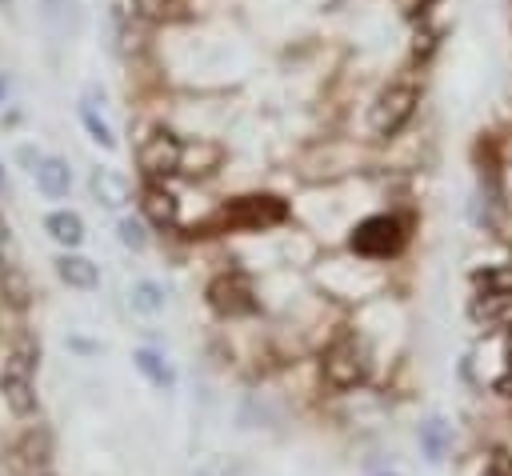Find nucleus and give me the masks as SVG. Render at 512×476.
I'll return each mask as SVG.
<instances>
[{
	"label": "nucleus",
	"instance_id": "1",
	"mask_svg": "<svg viewBox=\"0 0 512 476\" xmlns=\"http://www.w3.org/2000/svg\"><path fill=\"white\" fill-rule=\"evenodd\" d=\"M32 368H36V352L32 344H16L4 364H0V392H4V404L16 412V416H32L36 412V388H32Z\"/></svg>",
	"mask_w": 512,
	"mask_h": 476
},
{
	"label": "nucleus",
	"instance_id": "2",
	"mask_svg": "<svg viewBox=\"0 0 512 476\" xmlns=\"http://www.w3.org/2000/svg\"><path fill=\"white\" fill-rule=\"evenodd\" d=\"M320 372H324V380H328L332 388H340V392L364 384V380H368V352H364V344H360L356 336H344V340L328 344V348H324V360H320Z\"/></svg>",
	"mask_w": 512,
	"mask_h": 476
},
{
	"label": "nucleus",
	"instance_id": "3",
	"mask_svg": "<svg viewBox=\"0 0 512 476\" xmlns=\"http://www.w3.org/2000/svg\"><path fill=\"white\" fill-rule=\"evenodd\" d=\"M416 100H420V88H416L412 80H396V84H388V88L376 96L372 112H368V128H372L376 136H392V132H400V128L408 124V116L416 112Z\"/></svg>",
	"mask_w": 512,
	"mask_h": 476
},
{
	"label": "nucleus",
	"instance_id": "4",
	"mask_svg": "<svg viewBox=\"0 0 512 476\" xmlns=\"http://www.w3.org/2000/svg\"><path fill=\"white\" fill-rule=\"evenodd\" d=\"M180 160H184V144H180V136H176L172 128H164V124H156V128L144 136L140 152H136V164H140V172H144L152 184L164 180V176H172V172H180Z\"/></svg>",
	"mask_w": 512,
	"mask_h": 476
},
{
	"label": "nucleus",
	"instance_id": "5",
	"mask_svg": "<svg viewBox=\"0 0 512 476\" xmlns=\"http://www.w3.org/2000/svg\"><path fill=\"white\" fill-rule=\"evenodd\" d=\"M404 244V224L396 216H368L352 232V252L360 256H392Z\"/></svg>",
	"mask_w": 512,
	"mask_h": 476
},
{
	"label": "nucleus",
	"instance_id": "6",
	"mask_svg": "<svg viewBox=\"0 0 512 476\" xmlns=\"http://www.w3.org/2000/svg\"><path fill=\"white\" fill-rule=\"evenodd\" d=\"M208 304H212V312H220V316H248V312H256V296H252L248 276H240V272H220V276L208 284Z\"/></svg>",
	"mask_w": 512,
	"mask_h": 476
},
{
	"label": "nucleus",
	"instance_id": "7",
	"mask_svg": "<svg viewBox=\"0 0 512 476\" xmlns=\"http://www.w3.org/2000/svg\"><path fill=\"white\" fill-rule=\"evenodd\" d=\"M284 200H276V196H240V200H232L224 212H220V220H228V224H244V228H264V224H276V220H284Z\"/></svg>",
	"mask_w": 512,
	"mask_h": 476
},
{
	"label": "nucleus",
	"instance_id": "8",
	"mask_svg": "<svg viewBox=\"0 0 512 476\" xmlns=\"http://www.w3.org/2000/svg\"><path fill=\"white\" fill-rule=\"evenodd\" d=\"M88 188H92V196H96L104 208H124V204H128V196H132L128 176H120L116 168H92Z\"/></svg>",
	"mask_w": 512,
	"mask_h": 476
},
{
	"label": "nucleus",
	"instance_id": "9",
	"mask_svg": "<svg viewBox=\"0 0 512 476\" xmlns=\"http://www.w3.org/2000/svg\"><path fill=\"white\" fill-rule=\"evenodd\" d=\"M140 208H144V216H148L156 228H172V224L180 220V200H176L168 188H160V184H144Z\"/></svg>",
	"mask_w": 512,
	"mask_h": 476
},
{
	"label": "nucleus",
	"instance_id": "10",
	"mask_svg": "<svg viewBox=\"0 0 512 476\" xmlns=\"http://www.w3.org/2000/svg\"><path fill=\"white\" fill-rule=\"evenodd\" d=\"M52 264H56V276H60L68 288L92 292V288L100 284V272H96V264H92L88 256H76V252H60Z\"/></svg>",
	"mask_w": 512,
	"mask_h": 476
},
{
	"label": "nucleus",
	"instance_id": "11",
	"mask_svg": "<svg viewBox=\"0 0 512 476\" xmlns=\"http://www.w3.org/2000/svg\"><path fill=\"white\" fill-rule=\"evenodd\" d=\"M132 364H136V372H140L152 388H160V392H172V388H176V368H172L156 348H136V352H132Z\"/></svg>",
	"mask_w": 512,
	"mask_h": 476
},
{
	"label": "nucleus",
	"instance_id": "12",
	"mask_svg": "<svg viewBox=\"0 0 512 476\" xmlns=\"http://www.w3.org/2000/svg\"><path fill=\"white\" fill-rule=\"evenodd\" d=\"M68 184H72V168H68V160H60V156H44L40 168H36V188H40L48 200H60V196H68Z\"/></svg>",
	"mask_w": 512,
	"mask_h": 476
},
{
	"label": "nucleus",
	"instance_id": "13",
	"mask_svg": "<svg viewBox=\"0 0 512 476\" xmlns=\"http://www.w3.org/2000/svg\"><path fill=\"white\" fill-rule=\"evenodd\" d=\"M44 232H48L56 244H64V248H76V244L84 240V220H80L76 212L60 208V212H48V216H44Z\"/></svg>",
	"mask_w": 512,
	"mask_h": 476
},
{
	"label": "nucleus",
	"instance_id": "14",
	"mask_svg": "<svg viewBox=\"0 0 512 476\" xmlns=\"http://www.w3.org/2000/svg\"><path fill=\"white\" fill-rule=\"evenodd\" d=\"M472 320H484V328H504V320L512 316V296H488V292H476L472 300Z\"/></svg>",
	"mask_w": 512,
	"mask_h": 476
},
{
	"label": "nucleus",
	"instance_id": "15",
	"mask_svg": "<svg viewBox=\"0 0 512 476\" xmlns=\"http://www.w3.org/2000/svg\"><path fill=\"white\" fill-rule=\"evenodd\" d=\"M164 304H168V296L156 280H136L128 288V308L140 312V316H156V312H164Z\"/></svg>",
	"mask_w": 512,
	"mask_h": 476
},
{
	"label": "nucleus",
	"instance_id": "16",
	"mask_svg": "<svg viewBox=\"0 0 512 476\" xmlns=\"http://www.w3.org/2000/svg\"><path fill=\"white\" fill-rule=\"evenodd\" d=\"M472 280H476V288H480V292H488V296H512V260L492 264V268L476 272Z\"/></svg>",
	"mask_w": 512,
	"mask_h": 476
},
{
	"label": "nucleus",
	"instance_id": "17",
	"mask_svg": "<svg viewBox=\"0 0 512 476\" xmlns=\"http://www.w3.org/2000/svg\"><path fill=\"white\" fill-rule=\"evenodd\" d=\"M420 448H424V456H428L432 464L444 460V448H448V428H444V420L420 424Z\"/></svg>",
	"mask_w": 512,
	"mask_h": 476
},
{
	"label": "nucleus",
	"instance_id": "18",
	"mask_svg": "<svg viewBox=\"0 0 512 476\" xmlns=\"http://www.w3.org/2000/svg\"><path fill=\"white\" fill-rule=\"evenodd\" d=\"M80 120H84V128H88V136L100 144V148H116V136H112V128L96 116V108L92 104H80Z\"/></svg>",
	"mask_w": 512,
	"mask_h": 476
},
{
	"label": "nucleus",
	"instance_id": "19",
	"mask_svg": "<svg viewBox=\"0 0 512 476\" xmlns=\"http://www.w3.org/2000/svg\"><path fill=\"white\" fill-rule=\"evenodd\" d=\"M20 456H24L28 464H44V460H48V432H44V428L24 432V440H20Z\"/></svg>",
	"mask_w": 512,
	"mask_h": 476
},
{
	"label": "nucleus",
	"instance_id": "20",
	"mask_svg": "<svg viewBox=\"0 0 512 476\" xmlns=\"http://www.w3.org/2000/svg\"><path fill=\"white\" fill-rule=\"evenodd\" d=\"M116 232H120V244H124V248H132V252H140V248L148 244L144 224H140V220H132V216H124V220L116 224Z\"/></svg>",
	"mask_w": 512,
	"mask_h": 476
},
{
	"label": "nucleus",
	"instance_id": "21",
	"mask_svg": "<svg viewBox=\"0 0 512 476\" xmlns=\"http://www.w3.org/2000/svg\"><path fill=\"white\" fill-rule=\"evenodd\" d=\"M480 476H512V456H508V448H492V452L484 456Z\"/></svg>",
	"mask_w": 512,
	"mask_h": 476
},
{
	"label": "nucleus",
	"instance_id": "22",
	"mask_svg": "<svg viewBox=\"0 0 512 476\" xmlns=\"http://www.w3.org/2000/svg\"><path fill=\"white\" fill-rule=\"evenodd\" d=\"M196 476H224V468H220V464H208V468H200Z\"/></svg>",
	"mask_w": 512,
	"mask_h": 476
},
{
	"label": "nucleus",
	"instance_id": "23",
	"mask_svg": "<svg viewBox=\"0 0 512 476\" xmlns=\"http://www.w3.org/2000/svg\"><path fill=\"white\" fill-rule=\"evenodd\" d=\"M56 8H60V0H44V16H48V20L56 16Z\"/></svg>",
	"mask_w": 512,
	"mask_h": 476
},
{
	"label": "nucleus",
	"instance_id": "24",
	"mask_svg": "<svg viewBox=\"0 0 512 476\" xmlns=\"http://www.w3.org/2000/svg\"><path fill=\"white\" fill-rule=\"evenodd\" d=\"M4 96H8V80L0 76V104H4Z\"/></svg>",
	"mask_w": 512,
	"mask_h": 476
},
{
	"label": "nucleus",
	"instance_id": "25",
	"mask_svg": "<svg viewBox=\"0 0 512 476\" xmlns=\"http://www.w3.org/2000/svg\"><path fill=\"white\" fill-rule=\"evenodd\" d=\"M0 192H4V164H0Z\"/></svg>",
	"mask_w": 512,
	"mask_h": 476
},
{
	"label": "nucleus",
	"instance_id": "26",
	"mask_svg": "<svg viewBox=\"0 0 512 476\" xmlns=\"http://www.w3.org/2000/svg\"><path fill=\"white\" fill-rule=\"evenodd\" d=\"M376 476H400V472H376Z\"/></svg>",
	"mask_w": 512,
	"mask_h": 476
},
{
	"label": "nucleus",
	"instance_id": "27",
	"mask_svg": "<svg viewBox=\"0 0 512 476\" xmlns=\"http://www.w3.org/2000/svg\"><path fill=\"white\" fill-rule=\"evenodd\" d=\"M4 4H12V0H0V8H4Z\"/></svg>",
	"mask_w": 512,
	"mask_h": 476
}]
</instances>
